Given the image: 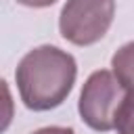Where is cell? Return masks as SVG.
Wrapping results in <instances>:
<instances>
[{
	"mask_svg": "<svg viewBox=\"0 0 134 134\" xmlns=\"http://www.w3.org/2000/svg\"><path fill=\"white\" fill-rule=\"evenodd\" d=\"M75 59L50 44L29 50L15 71L21 100L31 111H50L63 105L75 84Z\"/></svg>",
	"mask_w": 134,
	"mask_h": 134,
	"instance_id": "1",
	"label": "cell"
},
{
	"mask_svg": "<svg viewBox=\"0 0 134 134\" xmlns=\"http://www.w3.org/2000/svg\"><path fill=\"white\" fill-rule=\"evenodd\" d=\"M126 92L128 90L121 86V82L115 77L113 71H107V69L94 71L86 80L80 92L77 111L82 121L96 132L115 130V113Z\"/></svg>",
	"mask_w": 134,
	"mask_h": 134,
	"instance_id": "2",
	"label": "cell"
},
{
	"mask_svg": "<svg viewBox=\"0 0 134 134\" xmlns=\"http://www.w3.org/2000/svg\"><path fill=\"white\" fill-rule=\"evenodd\" d=\"M115 17V0H67L61 17V36L75 46L98 42L111 27Z\"/></svg>",
	"mask_w": 134,
	"mask_h": 134,
	"instance_id": "3",
	"label": "cell"
},
{
	"mask_svg": "<svg viewBox=\"0 0 134 134\" xmlns=\"http://www.w3.org/2000/svg\"><path fill=\"white\" fill-rule=\"evenodd\" d=\"M111 67L115 77L121 82V86L128 92H134V40L115 50L111 59Z\"/></svg>",
	"mask_w": 134,
	"mask_h": 134,
	"instance_id": "4",
	"label": "cell"
},
{
	"mask_svg": "<svg viewBox=\"0 0 134 134\" xmlns=\"http://www.w3.org/2000/svg\"><path fill=\"white\" fill-rule=\"evenodd\" d=\"M117 134H134V92H126L117 113H115Z\"/></svg>",
	"mask_w": 134,
	"mask_h": 134,
	"instance_id": "5",
	"label": "cell"
},
{
	"mask_svg": "<svg viewBox=\"0 0 134 134\" xmlns=\"http://www.w3.org/2000/svg\"><path fill=\"white\" fill-rule=\"evenodd\" d=\"M34 134H75L71 128H61V126H48V128H40Z\"/></svg>",
	"mask_w": 134,
	"mask_h": 134,
	"instance_id": "6",
	"label": "cell"
},
{
	"mask_svg": "<svg viewBox=\"0 0 134 134\" xmlns=\"http://www.w3.org/2000/svg\"><path fill=\"white\" fill-rule=\"evenodd\" d=\"M17 2L23 4V6H29V8H44V6L54 4L57 0H17Z\"/></svg>",
	"mask_w": 134,
	"mask_h": 134,
	"instance_id": "7",
	"label": "cell"
}]
</instances>
